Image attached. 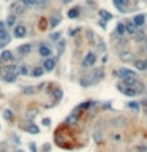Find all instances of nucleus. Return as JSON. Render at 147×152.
<instances>
[{"label":"nucleus","mask_w":147,"mask_h":152,"mask_svg":"<svg viewBox=\"0 0 147 152\" xmlns=\"http://www.w3.org/2000/svg\"><path fill=\"white\" fill-rule=\"evenodd\" d=\"M2 75L5 76L6 83H14L16 78H18V75H19V67L10 63V65L5 67V70H2Z\"/></svg>","instance_id":"f257e3e1"},{"label":"nucleus","mask_w":147,"mask_h":152,"mask_svg":"<svg viewBox=\"0 0 147 152\" xmlns=\"http://www.w3.org/2000/svg\"><path fill=\"white\" fill-rule=\"evenodd\" d=\"M96 62V54L95 52H89L87 56L84 57V60H82V68H90V67H93Z\"/></svg>","instance_id":"f03ea898"},{"label":"nucleus","mask_w":147,"mask_h":152,"mask_svg":"<svg viewBox=\"0 0 147 152\" xmlns=\"http://www.w3.org/2000/svg\"><path fill=\"white\" fill-rule=\"evenodd\" d=\"M116 75H117V78H120V79H126V78H138L136 72L128 70V68H119L117 72H116Z\"/></svg>","instance_id":"7ed1b4c3"},{"label":"nucleus","mask_w":147,"mask_h":152,"mask_svg":"<svg viewBox=\"0 0 147 152\" xmlns=\"http://www.w3.org/2000/svg\"><path fill=\"white\" fill-rule=\"evenodd\" d=\"M89 76H90V79H92V83L96 84V83H100V81L105 78V70L103 68H95L92 72V75H89Z\"/></svg>","instance_id":"20e7f679"},{"label":"nucleus","mask_w":147,"mask_h":152,"mask_svg":"<svg viewBox=\"0 0 147 152\" xmlns=\"http://www.w3.org/2000/svg\"><path fill=\"white\" fill-rule=\"evenodd\" d=\"M25 8H27V6H25V3L22 2H16V3H13L11 5V11L14 13V14H22V13L25 11Z\"/></svg>","instance_id":"39448f33"},{"label":"nucleus","mask_w":147,"mask_h":152,"mask_svg":"<svg viewBox=\"0 0 147 152\" xmlns=\"http://www.w3.org/2000/svg\"><path fill=\"white\" fill-rule=\"evenodd\" d=\"M55 65H57V60L52 59V57H48V59L43 62V68H44L46 72H52V70L55 68Z\"/></svg>","instance_id":"423d86ee"},{"label":"nucleus","mask_w":147,"mask_h":152,"mask_svg":"<svg viewBox=\"0 0 147 152\" xmlns=\"http://www.w3.org/2000/svg\"><path fill=\"white\" fill-rule=\"evenodd\" d=\"M119 57L123 62H133V60H135V54H133L131 51H120Z\"/></svg>","instance_id":"0eeeda50"},{"label":"nucleus","mask_w":147,"mask_h":152,"mask_svg":"<svg viewBox=\"0 0 147 152\" xmlns=\"http://www.w3.org/2000/svg\"><path fill=\"white\" fill-rule=\"evenodd\" d=\"M25 33H27V29H25L24 24H18L16 25V29H14V36L16 38H24Z\"/></svg>","instance_id":"6e6552de"},{"label":"nucleus","mask_w":147,"mask_h":152,"mask_svg":"<svg viewBox=\"0 0 147 152\" xmlns=\"http://www.w3.org/2000/svg\"><path fill=\"white\" fill-rule=\"evenodd\" d=\"M38 52H40V56L41 57H51V54H52V49H51V46H48V45H40V49H38Z\"/></svg>","instance_id":"1a4fd4ad"},{"label":"nucleus","mask_w":147,"mask_h":152,"mask_svg":"<svg viewBox=\"0 0 147 152\" xmlns=\"http://www.w3.org/2000/svg\"><path fill=\"white\" fill-rule=\"evenodd\" d=\"M126 5H128V0H114V6L120 13H126Z\"/></svg>","instance_id":"9d476101"},{"label":"nucleus","mask_w":147,"mask_h":152,"mask_svg":"<svg viewBox=\"0 0 147 152\" xmlns=\"http://www.w3.org/2000/svg\"><path fill=\"white\" fill-rule=\"evenodd\" d=\"M13 60V54L11 51H3L2 56H0V62L2 63H10Z\"/></svg>","instance_id":"9b49d317"},{"label":"nucleus","mask_w":147,"mask_h":152,"mask_svg":"<svg viewBox=\"0 0 147 152\" xmlns=\"http://www.w3.org/2000/svg\"><path fill=\"white\" fill-rule=\"evenodd\" d=\"M8 41H10V35H8V32H6L5 29H3V30H0V46L6 45Z\"/></svg>","instance_id":"f8f14e48"},{"label":"nucleus","mask_w":147,"mask_h":152,"mask_svg":"<svg viewBox=\"0 0 147 152\" xmlns=\"http://www.w3.org/2000/svg\"><path fill=\"white\" fill-rule=\"evenodd\" d=\"M18 51H19V54L21 56H25V54H29L30 51H32V45H29V43H25V45H21L18 48Z\"/></svg>","instance_id":"ddd939ff"},{"label":"nucleus","mask_w":147,"mask_h":152,"mask_svg":"<svg viewBox=\"0 0 147 152\" xmlns=\"http://www.w3.org/2000/svg\"><path fill=\"white\" fill-rule=\"evenodd\" d=\"M133 22L136 24V27H142V25L146 24V16H144V14H138V16H135Z\"/></svg>","instance_id":"4468645a"},{"label":"nucleus","mask_w":147,"mask_h":152,"mask_svg":"<svg viewBox=\"0 0 147 152\" xmlns=\"http://www.w3.org/2000/svg\"><path fill=\"white\" fill-rule=\"evenodd\" d=\"M131 89H135L136 94H141V92H144V90H146V87H144V84H142V83H139V81L136 79L135 84L131 86Z\"/></svg>","instance_id":"2eb2a0df"},{"label":"nucleus","mask_w":147,"mask_h":152,"mask_svg":"<svg viewBox=\"0 0 147 152\" xmlns=\"http://www.w3.org/2000/svg\"><path fill=\"white\" fill-rule=\"evenodd\" d=\"M79 84H81L82 87H89V86H93V83H92V79H90V76H84V78H81L79 79Z\"/></svg>","instance_id":"dca6fc26"},{"label":"nucleus","mask_w":147,"mask_h":152,"mask_svg":"<svg viewBox=\"0 0 147 152\" xmlns=\"http://www.w3.org/2000/svg\"><path fill=\"white\" fill-rule=\"evenodd\" d=\"M79 16V6H75V8H71L68 11V18L70 19H76Z\"/></svg>","instance_id":"f3484780"},{"label":"nucleus","mask_w":147,"mask_h":152,"mask_svg":"<svg viewBox=\"0 0 147 152\" xmlns=\"http://www.w3.org/2000/svg\"><path fill=\"white\" fill-rule=\"evenodd\" d=\"M46 70L43 68V67H35L33 68V72H32V75H33V78H40V76H43V73H44Z\"/></svg>","instance_id":"a211bd4d"},{"label":"nucleus","mask_w":147,"mask_h":152,"mask_svg":"<svg viewBox=\"0 0 147 152\" xmlns=\"http://www.w3.org/2000/svg\"><path fill=\"white\" fill-rule=\"evenodd\" d=\"M125 32H126L125 24H123V22H119V24H117V27H116V33L122 36V35H125Z\"/></svg>","instance_id":"6ab92c4d"},{"label":"nucleus","mask_w":147,"mask_h":152,"mask_svg":"<svg viewBox=\"0 0 147 152\" xmlns=\"http://www.w3.org/2000/svg\"><path fill=\"white\" fill-rule=\"evenodd\" d=\"M125 29H126V33H135L138 27H136L135 22H128V24H125Z\"/></svg>","instance_id":"aec40b11"},{"label":"nucleus","mask_w":147,"mask_h":152,"mask_svg":"<svg viewBox=\"0 0 147 152\" xmlns=\"http://www.w3.org/2000/svg\"><path fill=\"white\" fill-rule=\"evenodd\" d=\"M93 140H95V143H98V144L103 141V135H101V131H100V130L93 131Z\"/></svg>","instance_id":"412c9836"},{"label":"nucleus","mask_w":147,"mask_h":152,"mask_svg":"<svg viewBox=\"0 0 147 152\" xmlns=\"http://www.w3.org/2000/svg\"><path fill=\"white\" fill-rule=\"evenodd\" d=\"M52 97H54V100H55V101H59V100L63 97L62 89H54V92H52Z\"/></svg>","instance_id":"4be33fe9"},{"label":"nucleus","mask_w":147,"mask_h":152,"mask_svg":"<svg viewBox=\"0 0 147 152\" xmlns=\"http://www.w3.org/2000/svg\"><path fill=\"white\" fill-rule=\"evenodd\" d=\"M100 16H101L103 21H111V19H112V16L109 14V11H105V10H101V11H100Z\"/></svg>","instance_id":"5701e85b"},{"label":"nucleus","mask_w":147,"mask_h":152,"mask_svg":"<svg viewBox=\"0 0 147 152\" xmlns=\"http://www.w3.org/2000/svg\"><path fill=\"white\" fill-rule=\"evenodd\" d=\"M35 87L33 86H27V87H24L22 89V94H25V95H32V94H35Z\"/></svg>","instance_id":"b1692460"},{"label":"nucleus","mask_w":147,"mask_h":152,"mask_svg":"<svg viewBox=\"0 0 147 152\" xmlns=\"http://www.w3.org/2000/svg\"><path fill=\"white\" fill-rule=\"evenodd\" d=\"M128 108L133 111V113H139V105L136 103V101H130V103H128Z\"/></svg>","instance_id":"393cba45"},{"label":"nucleus","mask_w":147,"mask_h":152,"mask_svg":"<svg viewBox=\"0 0 147 152\" xmlns=\"http://www.w3.org/2000/svg\"><path fill=\"white\" fill-rule=\"evenodd\" d=\"M135 67L138 70H146V60H135Z\"/></svg>","instance_id":"a878e982"},{"label":"nucleus","mask_w":147,"mask_h":152,"mask_svg":"<svg viewBox=\"0 0 147 152\" xmlns=\"http://www.w3.org/2000/svg\"><path fill=\"white\" fill-rule=\"evenodd\" d=\"M59 24H60V16L59 14L52 16V18H51V27H57Z\"/></svg>","instance_id":"bb28decb"},{"label":"nucleus","mask_w":147,"mask_h":152,"mask_svg":"<svg viewBox=\"0 0 147 152\" xmlns=\"http://www.w3.org/2000/svg\"><path fill=\"white\" fill-rule=\"evenodd\" d=\"M25 130H27V131H30V133H40V128L38 127H36V125H33V124H32V125H29L27 128H25Z\"/></svg>","instance_id":"cd10ccee"},{"label":"nucleus","mask_w":147,"mask_h":152,"mask_svg":"<svg viewBox=\"0 0 147 152\" xmlns=\"http://www.w3.org/2000/svg\"><path fill=\"white\" fill-rule=\"evenodd\" d=\"M123 95H128V97H135V95H138V94H136V90H135V89H131V87H128V89H126L125 92H123Z\"/></svg>","instance_id":"c85d7f7f"},{"label":"nucleus","mask_w":147,"mask_h":152,"mask_svg":"<svg viewBox=\"0 0 147 152\" xmlns=\"http://www.w3.org/2000/svg\"><path fill=\"white\" fill-rule=\"evenodd\" d=\"M14 22H16V14L8 16V19H6V24H8V25H14Z\"/></svg>","instance_id":"c756f323"},{"label":"nucleus","mask_w":147,"mask_h":152,"mask_svg":"<svg viewBox=\"0 0 147 152\" xmlns=\"http://www.w3.org/2000/svg\"><path fill=\"white\" fill-rule=\"evenodd\" d=\"M117 89H119L120 92L123 94V92H125L126 89H128V86H126V84H125V83H123V81H122V83H119V84H117Z\"/></svg>","instance_id":"7c9ffc66"},{"label":"nucleus","mask_w":147,"mask_h":152,"mask_svg":"<svg viewBox=\"0 0 147 152\" xmlns=\"http://www.w3.org/2000/svg\"><path fill=\"white\" fill-rule=\"evenodd\" d=\"M27 73H29V68H27V67H25V65H21V67H19V75L25 76V75H27Z\"/></svg>","instance_id":"2f4dec72"},{"label":"nucleus","mask_w":147,"mask_h":152,"mask_svg":"<svg viewBox=\"0 0 147 152\" xmlns=\"http://www.w3.org/2000/svg\"><path fill=\"white\" fill-rule=\"evenodd\" d=\"M146 38H147V35H146L144 32H142V33H138V35H136V41H144Z\"/></svg>","instance_id":"473e14b6"},{"label":"nucleus","mask_w":147,"mask_h":152,"mask_svg":"<svg viewBox=\"0 0 147 152\" xmlns=\"http://www.w3.org/2000/svg\"><path fill=\"white\" fill-rule=\"evenodd\" d=\"M3 116H5V119H6V120H11V119H13V113H11L10 109H6L5 113H3Z\"/></svg>","instance_id":"72a5a7b5"},{"label":"nucleus","mask_w":147,"mask_h":152,"mask_svg":"<svg viewBox=\"0 0 147 152\" xmlns=\"http://www.w3.org/2000/svg\"><path fill=\"white\" fill-rule=\"evenodd\" d=\"M57 49H59V54H62L63 49H65V41H60L59 46H57Z\"/></svg>","instance_id":"f704fd0d"},{"label":"nucleus","mask_w":147,"mask_h":152,"mask_svg":"<svg viewBox=\"0 0 147 152\" xmlns=\"http://www.w3.org/2000/svg\"><path fill=\"white\" fill-rule=\"evenodd\" d=\"M112 141H116V143H117V141H122V135L114 133V135H112Z\"/></svg>","instance_id":"c9c22d12"},{"label":"nucleus","mask_w":147,"mask_h":152,"mask_svg":"<svg viewBox=\"0 0 147 152\" xmlns=\"http://www.w3.org/2000/svg\"><path fill=\"white\" fill-rule=\"evenodd\" d=\"M22 2L25 3V6H33L36 3V0H22Z\"/></svg>","instance_id":"e433bc0d"},{"label":"nucleus","mask_w":147,"mask_h":152,"mask_svg":"<svg viewBox=\"0 0 147 152\" xmlns=\"http://www.w3.org/2000/svg\"><path fill=\"white\" fill-rule=\"evenodd\" d=\"M106 51V45L105 43H98V52H105Z\"/></svg>","instance_id":"4c0bfd02"},{"label":"nucleus","mask_w":147,"mask_h":152,"mask_svg":"<svg viewBox=\"0 0 147 152\" xmlns=\"http://www.w3.org/2000/svg\"><path fill=\"white\" fill-rule=\"evenodd\" d=\"M139 54H147V45L139 46Z\"/></svg>","instance_id":"58836bf2"},{"label":"nucleus","mask_w":147,"mask_h":152,"mask_svg":"<svg viewBox=\"0 0 147 152\" xmlns=\"http://www.w3.org/2000/svg\"><path fill=\"white\" fill-rule=\"evenodd\" d=\"M59 38H60V33H52V35H51V40H52V41H57Z\"/></svg>","instance_id":"ea45409f"},{"label":"nucleus","mask_w":147,"mask_h":152,"mask_svg":"<svg viewBox=\"0 0 147 152\" xmlns=\"http://www.w3.org/2000/svg\"><path fill=\"white\" fill-rule=\"evenodd\" d=\"M40 29H41V30L46 29V21H44V19H41V21H40Z\"/></svg>","instance_id":"a19ab883"},{"label":"nucleus","mask_w":147,"mask_h":152,"mask_svg":"<svg viewBox=\"0 0 147 152\" xmlns=\"http://www.w3.org/2000/svg\"><path fill=\"white\" fill-rule=\"evenodd\" d=\"M49 124H51V120L49 119H43V125H49Z\"/></svg>","instance_id":"79ce46f5"},{"label":"nucleus","mask_w":147,"mask_h":152,"mask_svg":"<svg viewBox=\"0 0 147 152\" xmlns=\"http://www.w3.org/2000/svg\"><path fill=\"white\" fill-rule=\"evenodd\" d=\"M30 149H32L33 152H36V146H35V144H30Z\"/></svg>","instance_id":"37998d69"},{"label":"nucleus","mask_w":147,"mask_h":152,"mask_svg":"<svg viewBox=\"0 0 147 152\" xmlns=\"http://www.w3.org/2000/svg\"><path fill=\"white\" fill-rule=\"evenodd\" d=\"M5 29V22H0V30H3Z\"/></svg>","instance_id":"c03bdc74"},{"label":"nucleus","mask_w":147,"mask_h":152,"mask_svg":"<svg viewBox=\"0 0 147 152\" xmlns=\"http://www.w3.org/2000/svg\"><path fill=\"white\" fill-rule=\"evenodd\" d=\"M62 2H63V3H70L71 0H62Z\"/></svg>","instance_id":"a18cd8bd"},{"label":"nucleus","mask_w":147,"mask_h":152,"mask_svg":"<svg viewBox=\"0 0 147 152\" xmlns=\"http://www.w3.org/2000/svg\"><path fill=\"white\" fill-rule=\"evenodd\" d=\"M146 70H147V59H146Z\"/></svg>","instance_id":"49530a36"},{"label":"nucleus","mask_w":147,"mask_h":152,"mask_svg":"<svg viewBox=\"0 0 147 152\" xmlns=\"http://www.w3.org/2000/svg\"><path fill=\"white\" fill-rule=\"evenodd\" d=\"M16 152H24V151H16Z\"/></svg>","instance_id":"de8ad7c7"},{"label":"nucleus","mask_w":147,"mask_h":152,"mask_svg":"<svg viewBox=\"0 0 147 152\" xmlns=\"http://www.w3.org/2000/svg\"><path fill=\"white\" fill-rule=\"evenodd\" d=\"M41 2H48V0H41Z\"/></svg>","instance_id":"09e8293b"},{"label":"nucleus","mask_w":147,"mask_h":152,"mask_svg":"<svg viewBox=\"0 0 147 152\" xmlns=\"http://www.w3.org/2000/svg\"><path fill=\"white\" fill-rule=\"evenodd\" d=\"M146 114H147V108H146Z\"/></svg>","instance_id":"8fccbe9b"}]
</instances>
